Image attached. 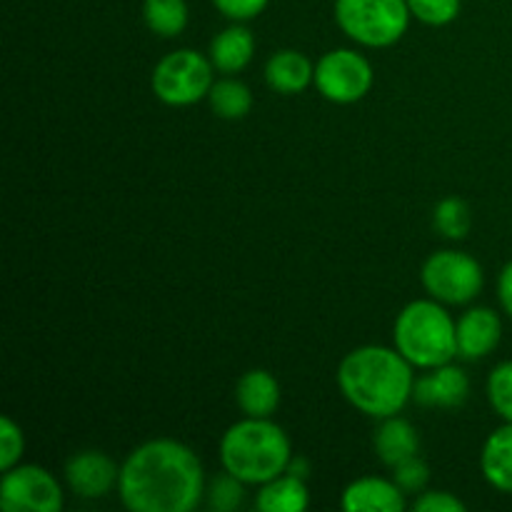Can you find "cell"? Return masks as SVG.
<instances>
[{
    "label": "cell",
    "mask_w": 512,
    "mask_h": 512,
    "mask_svg": "<svg viewBox=\"0 0 512 512\" xmlns=\"http://www.w3.org/2000/svg\"><path fill=\"white\" fill-rule=\"evenodd\" d=\"M488 403L503 423H512V360H505L490 370Z\"/></svg>",
    "instance_id": "obj_23"
},
{
    "label": "cell",
    "mask_w": 512,
    "mask_h": 512,
    "mask_svg": "<svg viewBox=\"0 0 512 512\" xmlns=\"http://www.w3.org/2000/svg\"><path fill=\"white\" fill-rule=\"evenodd\" d=\"M480 473L490 488L512 495V423L488 435L480 453Z\"/></svg>",
    "instance_id": "obj_18"
},
{
    "label": "cell",
    "mask_w": 512,
    "mask_h": 512,
    "mask_svg": "<svg viewBox=\"0 0 512 512\" xmlns=\"http://www.w3.org/2000/svg\"><path fill=\"white\" fill-rule=\"evenodd\" d=\"M255 55V35L243 23H235L230 28L220 30L210 40L208 58L213 68L223 75H235L248 68Z\"/></svg>",
    "instance_id": "obj_15"
},
{
    "label": "cell",
    "mask_w": 512,
    "mask_h": 512,
    "mask_svg": "<svg viewBox=\"0 0 512 512\" xmlns=\"http://www.w3.org/2000/svg\"><path fill=\"white\" fill-rule=\"evenodd\" d=\"M288 473H293V475H298V478H308V473H310V465H308V460L305 458H295L293 455V460H290V465H288Z\"/></svg>",
    "instance_id": "obj_31"
},
{
    "label": "cell",
    "mask_w": 512,
    "mask_h": 512,
    "mask_svg": "<svg viewBox=\"0 0 512 512\" xmlns=\"http://www.w3.org/2000/svg\"><path fill=\"white\" fill-rule=\"evenodd\" d=\"M23 450V430L5 415V418L0 420V470L5 473V470L15 468V465L20 463V458H23Z\"/></svg>",
    "instance_id": "obj_27"
},
{
    "label": "cell",
    "mask_w": 512,
    "mask_h": 512,
    "mask_svg": "<svg viewBox=\"0 0 512 512\" xmlns=\"http://www.w3.org/2000/svg\"><path fill=\"white\" fill-rule=\"evenodd\" d=\"M470 398V378L458 365L445 363L415 378L413 400L423 408H460Z\"/></svg>",
    "instance_id": "obj_12"
},
{
    "label": "cell",
    "mask_w": 512,
    "mask_h": 512,
    "mask_svg": "<svg viewBox=\"0 0 512 512\" xmlns=\"http://www.w3.org/2000/svg\"><path fill=\"white\" fill-rule=\"evenodd\" d=\"M120 468L100 450H83L65 463V483L78 498L98 500L118 488Z\"/></svg>",
    "instance_id": "obj_10"
},
{
    "label": "cell",
    "mask_w": 512,
    "mask_h": 512,
    "mask_svg": "<svg viewBox=\"0 0 512 512\" xmlns=\"http://www.w3.org/2000/svg\"><path fill=\"white\" fill-rule=\"evenodd\" d=\"M208 103L218 118L243 120L253 110V90L243 80L228 75V78L215 80L208 93Z\"/></svg>",
    "instance_id": "obj_20"
},
{
    "label": "cell",
    "mask_w": 512,
    "mask_h": 512,
    "mask_svg": "<svg viewBox=\"0 0 512 512\" xmlns=\"http://www.w3.org/2000/svg\"><path fill=\"white\" fill-rule=\"evenodd\" d=\"M498 300L503 305L505 313L512 318V260L500 270V278H498Z\"/></svg>",
    "instance_id": "obj_30"
},
{
    "label": "cell",
    "mask_w": 512,
    "mask_h": 512,
    "mask_svg": "<svg viewBox=\"0 0 512 512\" xmlns=\"http://www.w3.org/2000/svg\"><path fill=\"white\" fill-rule=\"evenodd\" d=\"M310 505L308 485L293 473H283L260 485L255 508L260 512H305Z\"/></svg>",
    "instance_id": "obj_19"
},
{
    "label": "cell",
    "mask_w": 512,
    "mask_h": 512,
    "mask_svg": "<svg viewBox=\"0 0 512 512\" xmlns=\"http://www.w3.org/2000/svg\"><path fill=\"white\" fill-rule=\"evenodd\" d=\"M393 470V480L405 495H420L425 488H428V480H430V468L425 460H420L418 455L413 458L403 460L398 463Z\"/></svg>",
    "instance_id": "obj_26"
},
{
    "label": "cell",
    "mask_w": 512,
    "mask_h": 512,
    "mask_svg": "<svg viewBox=\"0 0 512 512\" xmlns=\"http://www.w3.org/2000/svg\"><path fill=\"white\" fill-rule=\"evenodd\" d=\"M215 68L208 55L193 48H180L158 60L150 75L155 98L173 108H185L208 98L215 83Z\"/></svg>",
    "instance_id": "obj_6"
},
{
    "label": "cell",
    "mask_w": 512,
    "mask_h": 512,
    "mask_svg": "<svg viewBox=\"0 0 512 512\" xmlns=\"http://www.w3.org/2000/svg\"><path fill=\"white\" fill-rule=\"evenodd\" d=\"M270 0H213L215 8L230 18L233 23H245V20H253L268 8Z\"/></svg>",
    "instance_id": "obj_29"
},
{
    "label": "cell",
    "mask_w": 512,
    "mask_h": 512,
    "mask_svg": "<svg viewBox=\"0 0 512 512\" xmlns=\"http://www.w3.org/2000/svg\"><path fill=\"white\" fill-rule=\"evenodd\" d=\"M470 208L460 198H443L433 210V225L448 240H463L470 233Z\"/></svg>",
    "instance_id": "obj_22"
},
{
    "label": "cell",
    "mask_w": 512,
    "mask_h": 512,
    "mask_svg": "<svg viewBox=\"0 0 512 512\" xmlns=\"http://www.w3.org/2000/svg\"><path fill=\"white\" fill-rule=\"evenodd\" d=\"M465 508L463 500L445 490H423L413 503L415 512H465Z\"/></svg>",
    "instance_id": "obj_28"
},
{
    "label": "cell",
    "mask_w": 512,
    "mask_h": 512,
    "mask_svg": "<svg viewBox=\"0 0 512 512\" xmlns=\"http://www.w3.org/2000/svg\"><path fill=\"white\" fill-rule=\"evenodd\" d=\"M425 293L443 305H468L483 290V265L463 250H438L420 270Z\"/></svg>",
    "instance_id": "obj_7"
},
{
    "label": "cell",
    "mask_w": 512,
    "mask_h": 512,
    "mask_svg": "<svg viewBox=\"0 0 512 512\" xmlns=\"http://www.w3.org/2000/svg\"><path fill=\"white\" fill-rule=\"evenodd\" d=\"M413 365L395 348L360 345L338 365V388L343 398L375 420L398 415L413 400Z\"/></svg>",
    "instance_id": "obj_2"
},
{
    "label": "cell",
    "mask_w": 512,
    "mask_h": 512,
    "mask_svg": "<svg viewBox=\"0 0 512 512\" xmlns=\"http://www.w3.org/2000/svg\"><path fill=\"white\" fill-rule=\"evenodd\" d=\"M293 445L270 418H248L230 425L220 438V465L245 485H265L288 473Z\"/></svg>",
    "instance_id": "obj_3"
},
{
    "label": "cell",
    "mask_w": 512,
    "mask_h": 512,
    "mask_svg": "<svg viewBox=\"0 0 512 512\" xmlns=\"http://www.w3.org/2000/svg\"><path fill=\"white\" fill-rule=\"evenodd\" d=\"M63 488L40 465H15L0 480V508L5 512H60Z\"/></svg>",
    "instance_id": "obj_9"
},
{
    "label": "cell",
    "mask_w": 512,
    "mask_h": 512,
    "mask_svg": "<svg viewBox=\"0 0 512 512\" xmlns=\"http://www.w3.org/2000/svg\"><path fill=\"white\" fill-rule=\"evenodd\" d=\"M373 80V65L358 50L335 48L315 63L313 85L330 103H358V100H363L370 93Z\"/></svg>",
    "instance_id": "obj_8"
},
{
    "label": "cell",
    "mask_w": 512,
    "mask_h": 512,
    "mask_svg": "<svg viewBox=\"0 0 512 512\" xmlns=\"http://www.w3.org/2000/svg\"><path fill=\"white\" fill-rule=\"evenodd\" d=\"M408 495L395 485V480L375 478H358L343 490V508L348 512H403L408 508L405 503Z\"/></svg>",
    "instance_id": "obj_13"
},
{
    "label": "cell",
    "mask_w": 512,
    "mask_h": 512,
    "mask_svg": "<svg viewBox=\"0 0 512 512\" xmlns=\"http://www.w3.org/2000/svg\"><path fill=\"white\" fill-rule=\"evenodd\" d=\"M315 80V65L300 50H278L265 63V83L280 95L303 93Z\"/></svg>",
    "instance_id": "obj_14"
},
{
    "label": "cell",
    "mask_w": 512,
    "mask_h": 512,
    "mask_svg": "<svg viewBox=\"0 0 512 512\" xmlns=\"http://www.w3.org/2000/svg\"><path fill=\"white\" fill-rule=\"evenodd\" d=\"M408 0H335V23L363 48H390L408 30Z\"/></svg>",
    "instance_id": "obj_5"
},
{
    "label": "cell",
    "mask_w": 512,
    "mask_h": 512,
    "mask_svg": "<svg viewBox=\"0 0 512 512\" xmlns=\"http://www.w3.org/2000/svg\"><path fill=\"white\" fill-rule=\"evenodd\" d=\"M393 348L420 370L453 363L458 358L453 315L433 298L413 300L395 318Z\"/></svg>",
    "instance_id": "obj_4"
},
{
    "label": "cell",
    "mask_w": 512,
    "mask_h": 512,
    "mask_svg": "<svg viewBox=\"0 0 512 512\" xmlns=\"http://www.w3.org/2000/svg\"><path fill=\"white\" fill-rule=\"evenodd\" d=\"M245 483H240L235 475L223 473L205 485V503L215 512H233L243 505Z\"/></svg>",
    "instance_id": "obj_24"
},
{
    "label": "cell",
    "mask_w": 512,
    "mask_h": 512,
    "mask_svg": "<svg viewBox=\"0 0 512 512\" xmlns=\"http://www.w3.org/2000/svg\"><path fill=\"white\" fill-rule=\"evenodd\" d=\"M188 3L185 0H143V20L160 38H175L188 25Z\"/></svg>",
    "instance_id": "obj_21"
},
{
    "label": "cell",
    "mask_w": 512,
    "mask_h": 512,
    "mask_svg": "<svg viewBox=\"0 0 512 512\" xmlns=\"http://www.w3.org/2000/svg\"><path fill=\"white\" fill-rule=\"evenodd\" d=\"M375 455L383 465L395 468L403 460L413 458L420 450V435L415 430V425L410 420L400 418L398 415H390V418L380 420L378 430H375Z\"/></svg>",
    "instance_id": "obj_17"
},
{
    "label": "cell",
    "mask_w": 512,
    "mask_h": 512,
    "mask_svg": "<svg viewBox=\"0 0 512 512\" xmlns=\"http://www.w3.org/2000/svg\"><path fill=\"white\" fill-rule=\"evenodd\" d=\"M235 403L248 418H273L280 405V383L268 370H248L235 385Z\"/></svg>",
    "instance_id": "obj_16"
},
{
    "label": "cell",
    "mask_w": 512,
    "mask_h": 512,
    "mask_svg": "<svg viewBox=\"0 0 512 512\" xmlns=\"http://www.w3.org/2000/svg\"><path fill=\"white\" fill-rule=\"evenodd\" d=\"M500 338H503V320L493 308H470L455 320L458 358H488L500 345Z\"/></svg>",
    "instance_id": "obj_11"
},
{
    "label": "cell",
    "mask_w": 512,
    "mask_h": 512,
    "mask_svg": "<svg viewBox=\"0 0 512 512\" xmlns=\"http://www.w3.org/2000/svg\"><path fill=\"white\" fill-rule=\"evenodd\" d=\"M408 8L420 23L440 28V25H448L458 18L460 0H408Z\"/></svg>",
    "instance_id": "obj_25"
},
{
    "label": "cell",
    "mask_w": 512,
    "mask_h": 512,
    "mask_svg": "<svg viewBox=\"0 0 512 512\" xmlns=\"http://www.w3.org/2000/svg\"><path fill=\"white\" fill-rule=\"evenodd\" d=\"M118 495L130 512H193L205 498L203 463L180 440H148L120 465Z\"/></svg>",
    "instance_id": "obj_1"
}]
</instances>
